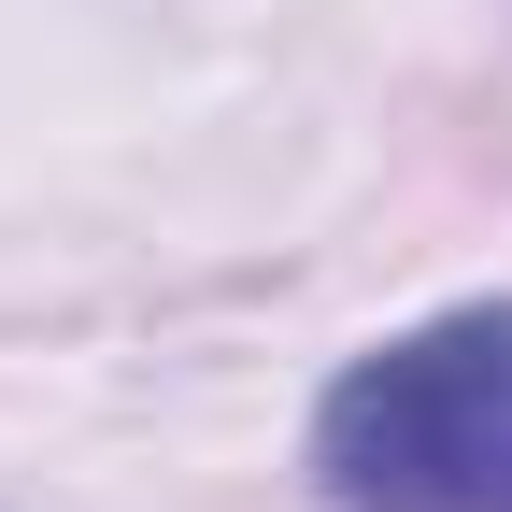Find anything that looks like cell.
I'll use <instances>...</instances> for the list:
<instances>
[{"instance_id":"obj_1","label":"cell","mask_w":512,"mask_h":512,"mask_svg":"<svg viewBox=\"0 0 512 512\" xmlns=\"http://www.w3.org/2000/svg\"><path fill=\"white\" fill-rule=\"evenodd\" d=\"M328 512H512V299H456L370 342L313 399Z\"/></svg>"}]
</instances>
